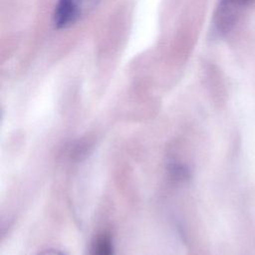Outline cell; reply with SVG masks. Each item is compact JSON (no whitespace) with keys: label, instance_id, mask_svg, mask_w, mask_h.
I'll list each match as a JSON object with an SVG mask.
<instances>
[{"label":"cell","instance_id":"obj_1","mask_svg":"<svg viewBox=\"0 0 255 255\" xmlns=\"http://www.w3.org/2000/svg\"><path fill=\"white\" fill-rule=\"evenodd\" d=\"M253 0H220L214 16V26L221 33H227L236 23L243 8Z\"/></svg>","mask_w":255,"mask_h":255},{"label":"cell","instance_id":"obj_2","mask_svg":"<svg viewBox=\"0 0 255 255\" xmlns=\"http://www.w3.org/2000/svg\"><path fill=\"white\" fill-rule=\"evenodd\" d=\"M81 11L76 0H59L54 14L55 26L59 29L70 26L79 18Z\"/></svg>","mask_w":255,"mask_h":255},{"label":"cell","instance_id":"obj_3","mask_svg":"<svg viewBox=\"0 0 255 255\" xmlns=\"http://www.w3.org/2000/svg\"><path fill=\"white\" fill-rule=\"evenodd\" d=\"M91 255H115L113 239L109 233H102L95 239Z\"/></svg>","mask_w":255,"mask_h":255},{"label":"cell","instance_id":"obj_4","mask_svg":"<svg viewBox=\"0 0 255 255\" xmlns=\"http://www.w3.org/2000/svg\"><path fill=\"white\" fill-rule=\"evenodd\" d=\"M38 255H66L65 253H63L60 250H56V249H47L42 251L41 253H39Z\"/></svg>","mask_w":255,"mask_h":255}]
</instances>
